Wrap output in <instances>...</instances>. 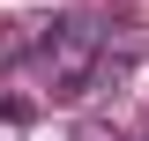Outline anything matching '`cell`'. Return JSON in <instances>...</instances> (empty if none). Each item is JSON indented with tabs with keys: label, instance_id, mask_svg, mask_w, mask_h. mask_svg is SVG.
<instances>
[{
	"label": "cell",
	"instance_id": "6da1fadb",
	"mask_svg": "<svg viewBox=\"0 0 149 141\" xmlns=\"http://www.w3.org/2000/svg\"><path fill=\"white\" fill-rule=\"evenodd\" d=\"M97 59H104V22L97 15H67V22H52L37 67H45V89L52 97H82L90 74H97Z\"/></svg>",
	"mask_w": 149,
	"mask_h": 141
},
{
	"label": "cell",
	"instance_id": "7a4b0ae2",
	"mask_svg": "<svg viewBox=\"0 0 149 141\" xmlns=\"http://www.w3.org/2000/svg\"><path fill=\"white\" fill-rule=\"evenodd\" d=\"M74 141H127V134H119L112 119H82V126H74Z\"/></svg>",
	"mask_w": 149,
	"mask_h": 141
}]
</instances>
